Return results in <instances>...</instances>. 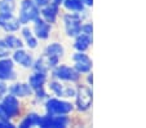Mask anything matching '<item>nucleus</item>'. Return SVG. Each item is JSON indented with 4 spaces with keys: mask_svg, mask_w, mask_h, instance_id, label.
<instances>
[{
    "mask_svg": "<svg viewBox=\"0 0 146 128\" xmlns=\"http://www.w3.org/2000/svg\"><path fill=\"white\" fill-rule=\"evenodd\" d=\"M16 78V72H14V65L13 60L1 58L0 60V80H12Z\"/></svg>",
    "mask_w": 146,
    "mask_h": 128,
    "instance_id": "f8f14e48",
    "label": "nucleus"
},
{
    "mask_svg": "<svg viewBox=\"0 0 146 128\" xmlns=\"http://www.w3.org/2000/svg\"><path fill=\"white\" fill-rule=\"evenodd\" d=\"M45 109L48 114L52 115H69L74 111L75 106L71 102L60 98H49L45 102Z\"/></svg>",
    "mask_w": 146,
    "mask_h": 128,
    "instance_id": "f03ea898",
    "label": "nucleus"
},
{
    "mask_svg": "<svg viewBox=\"0 0 146 128\" xmlns=\"http://www.w3.org/2000/svg\"><path fill=\"white\" fill-rule=\"evenodd\" d=\"M80 32L86 34V35L93 36V25H92V22H83L82 29H80Z\"/></svg>",
    "mask_w": 146,
    "mask_h": 128,
    "instance_id": "b1692460",
    "label": "nucleus"
},
{
    "mask_svg": "<svg viewBox=\"0 0 146 128\" xmlns=\"http://www.w3.org/2000/svg\"><path fill=\"white\" fill-rule=\"evenodd\" d=\"M53 1H54V3H57V4H62V1H64V0H53Z\"/></svg>",
    "mask_w": 146,
    "mask_h": 128,
    "instance_id": "473e14b6",
    "label": "nucleus"
},
{
    "mask_svg": "<svg viewBox=\"0 0 146 128\" xmlns=\"http://www.w3.org/2000/svg\"><path fill=\"white\" fill-rule=\"evenodd\" d=\"M50 1H52V0H34V3H35L39 8H40V7L47 5V4H49Z\"/></svg>",
    "mask_w": 146,
    "mask_h": 128,
    "instance_id": "cd10ccee",
    "label": "nucleus"
},
{
    "mask_svg": "<svg viewBox=\"0 0 146 128\" xmlns=\"http://www.w3.org/2000/svg\"><path fill=\"white\" fill-rule=\"evenodd\" d=\"M39 16H40V9L34 3V0H22L21 9H19V17H18L21 25L34 22Z\"/></svg>",
    "mask_w": 146,
    "mask_h": 128,
    "instance_id": "7ed1b4c3",
    "label": "nucleus"
},
{
    "mask_svg": "<svg viewBox=\"0 0 146 128\" xmlns=\"http://www.w3.org/2000/svg\"><path fill=\"white\" fill-rule=\"evenodd\" d=\"M5 127H13V124H11V123H5V122H1L0 120V128H5Z\"/></svg>",
    "mask_w": 146,
    "mask_h": 128,
    "instance_id": "2f4dec72",
    "label": "nucleus"
},
{
    "mask_svg": "<svg viewBox=\"0 0 146 128\" xmlns=\"http://www.w3.org/2000/svg\"><path fill=\"white\" fill-rule=\"evenodd\" d=\"M75 107L79 111H87L92 107L93 102V92H92L91 86L88 84H79L76 87L75 92Z\"/></svg>",
    "mask_w": 146,
    "mask_h": 128,
    "instance_id": "f257e3e1",
    "label": "nucleus"
},
{
    "mask_svg": "<svg viewBox=\"0 0 146 128\" xmlns=\"http://www.w3.org/2000/svg\"><path fill=\"white\" fill-rule=\"evenodd\" d=\"M13 0H1L0 1V13H12L14 11Z\"/></svg>",
    "mask_w": 146,
    "mask_h": 128,
    "instance_id": "5701e85b",
    "label": "nucleus"
},
{
    "mask_svg": "<svg viewBox=\"0 0 146 128\" xmlns=\"http://www.w3.org/2000/svg\"><path fill=\"white\" fill-rule=\"evenodd\" d=\"M45 82H47V74L35 71L33 75L29 78V86L33 88V91H35V89H38V88L44 87Z\"/></svg>",
    "mask_w": 146,
    "mask_h": 128,
    "instance_id": "f3484780",
    "label": "nucleus"
},
{
    "mask_svg": "<svg viewBox=\"0 0 146 128\" xmlns=\"http://www.w3.org/2000/svg\"><path fill=\"white\" fill-rule=\"evenodd\" d=\"M41 16L47 21L48 23H54L56 20H57V16H58V8H60V4L54 3V1H50L49 4L47 5L41 7Z\"/></svg>",
    "mask_w": 146,
    "mask_h": 128,
    "instance_id": "ddd939ff",
    "label": "nucleus"
},
{
    "mask_svg": "<svg viewBox=\"0 0 146 128\" xmlns=\"http://www.w3.org/2000/svg\"><path fill=\"white\" fill-rule=\"evenodd\" d=\"M35 95H36V98H39V100L47 97V93H45V91H44V87L35 89Z\"/></svg>",
    "mask_w": 146,
    "mask_h": 128,
    "instance_id": "bb28decb",
    "label": "nucleus"
},
{
    "mask_svg": "<svg viewBox=\"0 0 146 128\" xmlns=\"http://www.w3.org/2000/svg\"><path fill=\"white\" fill-rule=\"evenodd\" d=\"M62 4L69 12H74V13H84L86 12V5L82 3V0H64Z\"/></svg>",
    "mask_w": 146,
    "mask_h": 128,
    "instance_id": "a211bd4d",
    "label": "nucleus"
},
{
    "mask_svg": "<svg viewBox=\"0 0 146 128\" xmlns=\"http://www.w3.org/2000/svg\"><path fill=\"white\" fill-rule=\"evenodd\" d=\"M44 53L50 57H56V58L60 60L61 57L65 54V49H64V47H62V44H60V43H50V44L45 48Z\"/></svg>",
    "mask_w": 146,
    "mask_h": 128,
    "instance_id": "6ab92c4d",
    "label": "nucleus"
},
{
    "mask_svg": "<svg viewBox=\"0 0 146 128\" xmlns=\"http://www.w3.org/2000/svg\"><path fill=\"white\" fill-rule=\"evenodd\" d=\"M70 124V119L67 115H52L48 114L40 118L39 127L43 128H65Z\"/></svg>",
    "mask_w": 146,
    "mask_h": 128,
    "instance_id": "423d86ee",
    "label": "nucleus"
},
{
    "mask_svg": "<svg viewBox=\"0 0 146 128\" xmlns=\"http://www.w3.org/2000/svg\"><path fill=\"white\" fill-rule=\"evenodd\" d=\"M34 34H35V36L40 40L48 39L50 35V23H48L44 18L38 17V18L34 21Z\"/></svg>",
    "mask_w": 146,
    "mask_h": 128,
    "instance_id": "9b49d317",
    "label": "nucleus"
},
{
    "mask_svg": "<svg viewBox=\"0 0 146 128\" xmlns=\"http://www.w3.org/2000/svg\"><path fill=\"white\" fill-rule=\"evenodd\" d=\"M92 43H93V36L80 32L79 35L75 36L74 48L76 52H87V50L91 48Z\"/></svg>",
    "mask_w": 146,
    "mask_h": 128,
    "instance_id": "2eb2a0df",
    "label": "nucleus"
},
{
    "mask_svg": "<svg viewBox=\"0 0 146 128\" xmlns=\"http://www.w3.org/2000/svg\"><path fill=\"white\" fill-rule=\"evenodd\" d=\"M49 89L58 97H65V98H71L75 96L76 92V87H66L61 83V80H53L49 83Z\"/></svg>",
    "mask_w": 146,
    "mask_h": 128,
    "instance_id": "6e6552de",
    "label": "nucleus"
},
{
    "mask_svg": "<svg viewBox=\"0 0 146 128\" xmlns=\"http://www.w3.org/2000/svg\"><path fill=\"white\" fill-rule=\"evenodd\" d=\"M9 92L16 97H27L33 93V88L27 83H16L9 88Z\"/></svg>",
    "mask_w": 146,
    "mask_h": 128,
    "instance_id": "dca6fc26",
    "label": "nucleus"
},
{
    "mask_svg": "<svg viewBox=\"0 0 146 128\" xmlns=\"http://www.w3.org/2000/svg\"><path fill=\"white\" fill-rule=\"evenodd\" d=\"M0 26L8 32H14L19 30L21 22L12 13H0Z\"/></svg>",
    "mask_w": 146,
    "mask_h": 128,
    "instance_id": "1a4fd4ad",
    "label": "nucleus"
},
{
    "mask_svg": "<svg viewBox=\"0 0 146 128\" xmlns=\"http://www.w3.org/2000/svg\"><path fill=\"white\" fill-rule=\"evenodd\" d=\"M9 53H11V48L7 45V43L4 40H0V58L8 57Z\"/></svg>",
    "mask_w": 146,
    "mask_h": 128,
    "instance_id": "393cba45",
    "label": "nucleus"
},
{
    "mask_svg": "<svg viewBox=\"0 0 146 128\" xmlns=\"http://www.w3.org/2000/svg\"><path fill=\"white\" fill-rule=\"evenodd\" d=\"M9 119H11V118L8 117V114L5 113V110H4L3 106H1V103H0V120H1V122L8 123V122H9Z\"/></svg>",
    "mask_w": 146,
    "mask_h": 128,
    "instance_id": "a878e982",
    "label": "nucleus"
},
{
    "mask_svg": "<svg viewBox=\"0 0 146 128\" xmlns=\"http://www.w3.org/2000/svg\"><path fill=\"white\" fill-rule=\"evenodd\" d=\"M84 13H86V12H84ZM83 22H84L83 13H74V12H70V13L65 14L64 23H65L66 34L69 36H71V38H75L76 35H79Z\"/></svg>",
    "mask_w": 146,
    "mask_h": 128,
    "instance_id": "20e7f679",
    "label": "nucleus"
},
{
    "mask_svg": "<svg viewBox=\"0 0 146 128\" xmlns=\"http://www.w3.org/2000/svg\"><path fill=\"white\" fill-rule=\"evenodd\" d=\"M53 76L61 82H70L76 83L80 79V74L75 70L74 66H66V65H57L53 69Z\"/></svg>",
    "mask_w": 146,
    "mask_h": 128,
    "instance_id": "39448f33",
    "label": "nucleus"
},
{
    "mask_svg": "<svg viewBox=\"0 0 146 128\" xmlns=\"http://www.w3.org/2000/svg\"><path fill=\"white\" fill-rule=\"evenodd\" d=\"M72 62H74V67L80 75L82 74H88L92 71V60L91 57L87 54L86 52H75L72 54Z\"/></svg>",
    "mask_w": 146,
    "mask_h": 128,
    "instance_id": "0eeeda50",
    "label": "nucleus"
},
{
    "mask_svg": "<svg viewBox=\"0 0 146 128\" xmlns=\"http://www.w3.org/2000/svg\"><path fill=\"white\" fill-rule=\"evenodd\" d=\"M86 75H87V84L92 87V84H93V74H92V71H89Z\"/></svg>",
    "mask_w": 146,
    "mask_h": 128,
    "instance_id": "c85d7f7f",
    "label": "nucleus"
},
{
    "mask_svg": "<svg viewBox=\"0 0 146 128\" xmlns=\"http://www.w3.org/2000/svg\"><path fill=\"white\" fill-rule=\"evenodd\" d=\"M40 115L35 114V113H31L29 114L25 119L21 122L19 127L21 128H29V127H34V125H39V122H40Z\"/></svg>",
    "mask_w": 146,
    "mask_h": 128,
    "instance_id": "412c9836",
    "label": "nucleus"
},
{
    "mask_svg": "<svg viewBox=\"0 0 146 128\" xmlns=\"http://www.w3.org/2000/svg\"><path fill=\"white\" fill-rule=\"evenodd\" d=\"M1 106L5 110V113L8 114L9 118H14L18 115L19 113V102H18V97L13 95H8L3 98L1 101Z\"/></svg>",
    "mask_w": 146,
    "mask_h": 128,
    "instance_id": "9d476101",
    "label": "nucleus"
},
{
    "mask_svg": "<svg viewBox=\"0 0 146 128\" xmlns=\"http://www.w3.org/2000/svg\"><path fill=\"white\" fill-rule=\"evenodd\" d=\"M82 3L86 5V8H91L93 5V0H82Z\"/></svg>",
    "mask_w": 146,
    "mask_h": 128,
    "instance_id": "7c9ffc66",
    "label": "nucleus"
},
{
    "mask_svg": "<svg viewBox=\"0 0 146 128\" xmlns=\"http://www.w3.org/2000/svg\"><path fill=\"white\" fill-rule=\"evenodd\" d=\"M5 91H7V86L4 84V80H0V98L5 93Z\"/></svg>",
    "mask_w": 146,
    "mask_h": 128,
    "instance_id": "c756f323",
    "label": "nucleus"
},
{
    "mask_svg": "<svg viewBox=\"0 0 146 128\" xmlns=\"http://www.w3.org/2000/svg\"><path fill=\"white\" fill-rule=\"evenodd\" d=\"M13 61L23 67H27V69L29 67H33V65H34L33 56H31L27 50L22 49V48L16 49V52L13 53Z\"/></svg>",
    "mask_w": 146,
    "mask_h": 128,
    "instance_id": "4468645a",
    "label": "nucleus"
},
{
    "mask_svg": "<svg viewBox=\"0 0 146 128\" xmlns=\"http://www.w3.org/2000/svg\"><path fill=\"white\" fill-rule=\"evenodd\" d=\"M4 42L7 43V45H8L11 49H19V48L23 47L22 40L14 35H8L5 39H4Z\"/></svg>",
    "mask_w": 146,
    "mask_h": 128,
    "instance_id": "4be33fe9",
    "label": "nucleus"
},
{
    "mask_svg": "<svg viewBox=\"0 0 146 128\" xmlns=\"http://www.w3.org/2000/svg\"><path fill=\"white\" fill-rule=\"evenodd\" d=\"M22 36H23V39H25L26 45H27L29 48L35 49V48L38 47V38H36L35 34H34L27 26H25V27L22 29Z\"/></svg>",
    "mask_w": 146,
    "mask_h": 128,
    "instance_id": "aec40b11",
    "label": "nucleus"
}]
</instances>
